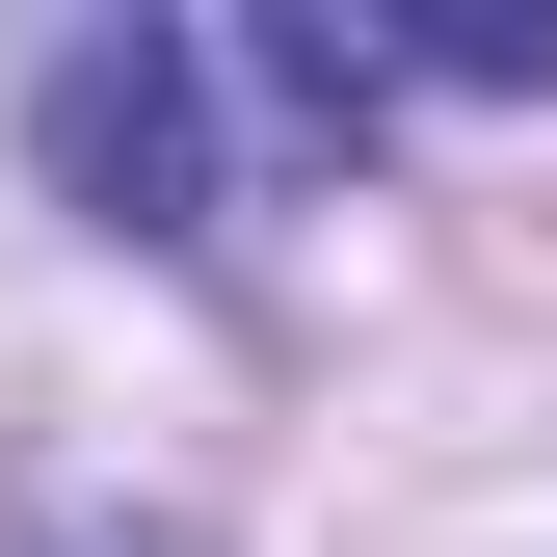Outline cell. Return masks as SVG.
I'll return each instance as SVG.
<instances>
[{"label":"cell","instance_id":"1","mask_svg":"<svg viewBox=\"0 0 557 557\" xmlns=\"http://www.w3.org/2000/svg\"><path fill=\"white\" fill-rule=\"evenodd\" d=\"M213 107H265V81H239V27H53V53H27L53 213H107V239H213V213H239Z\"/></svg>","mask_w":557,"mask_h":557},{"label":"cell","instance_id":"2","mask_svg":"<svg viewBox=\"0 0 557 557\" xmlns=\"http://www.w3.org/2000/svg\"><path fill=\"white\" fill-rule=\"evenodd\" d=\"M398 81H557V0H425V27H372Z\"/></svg>","mask_w":557,"mask_h":557}]
</instances>
